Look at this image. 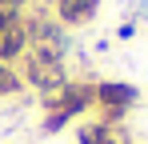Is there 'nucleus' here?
I'll return each instance as SVG.
<instances>
[{"label":"nucleus","mask_w":148,"mask_h":144,"mask_svg":"<svg viewBox=\"0 0 148 144\" xmlns=\"http://www.w3.org/2000/svg\"><path fill=\"white\" fill-rule=\"evenodd\" d=\"M24 20V8H12V4H0V32H8L12 24Z\"/></svg>","instance_id":"6e6552de"},{"label":"nucleus","mask_w":148,"mask_h":144,"mask_svg":"<svg viewBox=\"0 0 148 144\" xmlns=\"http://www.w3.org/2000/svg\"><path fill=\"white\" fill-rule=\"evenodd\" d=\"M136 100H140L136 84H128V80H96V104H92V112H96V120L120 128V120L136 108Z\"/></svg>","instance_id":"7ed1b4c3"},{"label":"nucleus","mask_w":148,"mask_h":144,"mask_svg":"<svg viewBox=\"0 0 148 144\" xmlns=\"http://www.w3.org/2000/svg\"><path fill=\"white\" fill-rule=\"evenodd\" d=\"M44 100V136L52 132H60V128H68L72 120L88 116L92 112V104H96V80H68L60 92L52 96H40Z\"/></svg>","instance_id":"f257e3e1"},{"label":"nucleus","mask_w":148,"mask_h":144,"mask_svg":"<svg viewBox=\"0 0 148 144\" xmlns=\"http://www.w3.org/2000/svg\"><path fill=\"white\" fill-rule=\"evenodd\" d=\"M76 144H124L120 128L116 124H104V120H84V124H76Z\"/></svg>","instance_id":"423d86ee"},{"label":"nucleus","mask_w":148,"mask_h":144,"mask_svg":"<svg viewBox=\"0 0 148 144\" xmlns=\"http://www.w3.org/2000/svg\"><path fill=\"white\" fill-rule=\"evenodd\" d=\"M0 4H12V8H24V12H28V8H32L36 0H0Z\"/></svg>","instance_id":"9d476101"},{"label":"nucleus","mask_w":148,"mask_h":144,"mask_svg":"<svg viewBox=\"0 0 148 144\" xmlns=\"http://www.w3.org/2000/svg\"><path fill=\"white\" fill-rule=\"evenodd\" d=\"M44 4H48V12L64 28H84V24L96 20V12H100L104 0H44Z\"/></svg>","instance_id":"20e7f679"},{"label":"nucleus","mask_w":148,"mask_h":144,"mask_svg":"<svg viewBox=\"0 0 148 144\" xmlns=\"http://www.w3.org/2000/svg\"><path fill=\"white\" fill-rule=\"evenodd\" d=\"M28 48H32V36H28V24L20 20V24H12L8 32H0V64H20L28 56Z\"/></svg>","instance_id":"39448f33"},{"label":"nucleus","mask_w":148,"mask_h":144,"mask_svg":"<svg viewBox=\"0 0 148 144\" xmlns=\"http://www.w3.org/2000/svg\"><path fill=\"white\" fill-rule=\"evenodd\" d=\"M24 92V80L12 64H0V100H12V96Z\"/></svg>","instance_id":"0eeeda50"},{"label":"nucleus","mask_w":148,"mask_h":144,"mask_svg":"<svg viewBox=\"0 0 148 144\" xmlns=\"http://www.w3.org/2000/svg\"><path fill=\"white\" fill-rule=\"evenodd\" d=\"M16 72H20V80H24V88H36L40 96L60 92V88L72 80L64 52H52V48H28V56L16 64Z\"/></svg>","instance_id":"f03ea898"},{"label":"nucleus","mask_w":148,"mask_h":144,"mask_svg":"<svg viewBox=\"0 0 148 144\" xmlns=\"http://www.w3.org/2000/svg\"><path fill=\"white\" fill-rule=\"evenodd\" d=\"M136 28H140V16H128V20L116 28V40H132V36H136Z\"/></svg>","instance_id":"1a4fd4ad"}]
</instances>
